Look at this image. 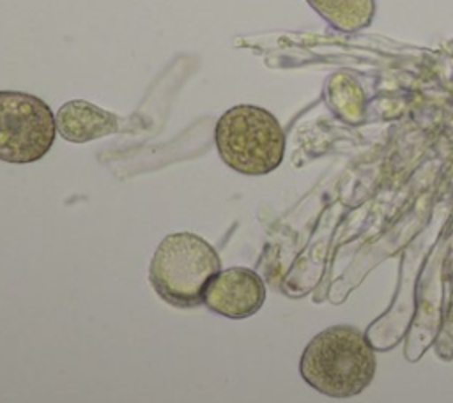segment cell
<instances>
[{
  "mask_svg": "<svg viewBox=\"0 0 453 403\" xmlns=\"http://www.w3.org/2000/svg\"><path fill=\"white\" fill-rule=\"evenodd\" d=\"M221 161L242 175H265L276 170L285 156V133L278 118L253 104L228 108L214 127Z\"/></svg>",
  "mask_w": 453,
  "mask_h": 403,
  "instance_id": "cell-3",
  "label": "cell"
},
{
  "mask_svg": "<svg viewBox=\"0 0 453 403\" xmlns=\"http://www.w3.org/2000/svg\"><path fill=\"white\" fill-rule=\"evenodd\" d=\"M58 134L71 143L92 141L119 131V117L83 99H74L55 113Z\"/></svg>",
  "mask_w": 453,
  "mask_h": 403,
  "instance_id": "cell-6",
  "label": "cell"
},
{
  "mask_svg": "<svg viewBox=\"0 0 453 403\" xmlns=\"http://www.w3.org/2000/svg\"><path fill=\"white\" fill-rule=\"evenodd\" d=\"M377 369L375 350L354 325H331L315 334L299 359L303 380L329 398H352L363 392Z\"/></svg>",
  "mask_w": 453,
  "mask_h": 403,
  "instance_id": "cell-1",
  "label": "cell"
},
{
  "mask_svg": "<svg viewBox=\"0 0 453 403\" xmlns=\"http://www.w3.org/2000/svg\"><path fill=\"white\" fill-rule=\"evenodd\" d=\"M55 134L48 103L27 92L0 90V161L35 163L50 152Z\"/></svg>",
  "mask_w": 453,
  "mask_h": 403,
  "instance_id": "cell-4",
  "label": "cell"
},
{
  "mask_svg": "<svg viewBox=\"0 0 453 403\" xmlns=\"http://www.w3.org/2000/svg\"><path fill=\"white\" fill-rule=\"evenodd\" d=\"M219 270V255L205 239L191 232H177L157 244L149 281L165 302L175 308H196L203 302L209 281Z\"/></svg>",
  "mask_w": 453,
  "mask_h": 403,
  "instance_id": "cell-2",
  "label": "cell"
},
{
  "mask_svg": "<svg viewBox=\"0 0 453 403\" xmlns=\"http://www.w3.org/2000/svg\"><path fill=\"white\" fill-rule=\"evenodd\" d=\"M308 5L334 30L359 32L375 16V0H306Z\"/></svg>",
  "mask_w": 453,
  "mask_h": 403,
  "instance_id": "cell-7",
  "label": "cell"
},
{
  "mask_svg": "<svg viewBox=\"0 0 453 403\" xmlns=\"http://www.w3.org/2000/svg\"><path fill=\"white\" fill-rule=\"evenodd\" d=\"M265 300L262 278L248 267L219 270L207 285L203 304L216 315L241 320L255 315Z\"/></svg>",
  "mask_w": 453,
  "mask_h": 403,
  "instance_id": "cell-5",
  "label": "cell"
}]
</instances>
